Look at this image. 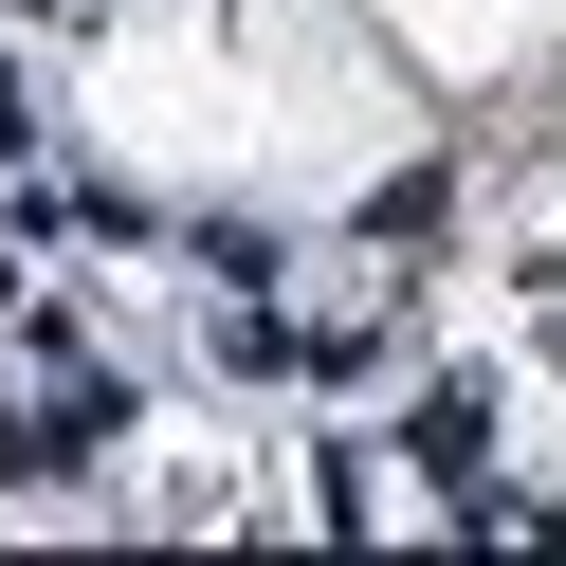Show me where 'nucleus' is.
Instances as JSON below:
<instances>
[]
</instances>
